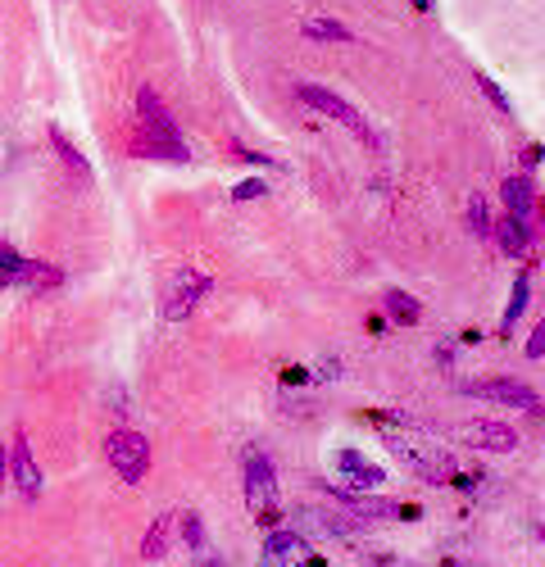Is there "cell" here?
I'll return each instance as SVG.
<instances>
[{
  "label": "cell",
  "instance_id": "5b68a950",
  "mask_svg": "<svg viewBox=\"0 0 545 567\" xmlns=\"http://www.w3.org/2000/svg\"><path fill=\"white\" fill-rule=\"evenodd\" d=\"M105 463L119 472L123 481H141L150 472V445L141 431H109L105 436Z\"/></svg>",
  "mask_w": 545,
  "mask_h": 567
},
{
  "label": "cell",
  "instance_id": "ac0fdd59",
  "mask_svg": "<svg viewBox=\"0 0 545 567\" xmlns=\"http://www.w3.org/2000/svg\"><path fill=\"white\" fill-rule=\"evenodd\" d=\"M527 300H532V277H527V273H518V282H514V295H509V309H505V327H514L518 318H523Z\"/></svg>",
  "mask_w": 545,
  "mask_h": 567
},
{
  "label": "cell",
  "instance_id": "52a82bcc",
  "mask_svg": "<svg viewBox=\"0 0 545 567\" xmlns=\"http://www.w3.org/2000/svg\"><path fill=\"white\" fill-rule=\"evenodd\" d=\"M459 440L473 445V450H491V454H509L518 450V431L509 422H491V418H473L459 427Z\"/></svg>",
  "mask_w": 545,
  "mask_h": 567
},
{
  "label": "cell",
  "instance_id": "e0dca14e",
  "mask_svg": "<svg viewBox=\"0 0 545 567\" xmlns=\"http://www.w3.org/2000/svg\"><path fill=\"white\" fill-rule=\"evenodd\" d=\"M164 554H169V518H155L146 540H141V558H146V563H159Z\"/></svg>",
  "mask_w": 545,
  "mask_h": 567
},
{
  "label": "cell",
  "instance_id": "9c48e42d",
  "mask_svg": "<svg viewBox=\"0 0 545 567\" xmlns=\"http://www.w3.org/2000/svg\"><path fill=\"white\" fill-rule=\"evenodd\" d=\"M459 391H473V395H491V400L509 404V409H541V395L532 391V386L514 382V377H491V382H464Z\"/></svg>",
  "mask_w": 545,
  "mask_h": 567
},
{
  "label": "cell",
  "instance_id": "4316f807",
  "mask_svg": "<svg viewBox=\"0 0 545 567\" xmlns=\"http://www.w3.org/2000/svg\"><path fill=\"white\" fill-rule=\"evenodd\" d=\"M368 567H418L409 558H396V554H382V558H368Z\"/></svg>",
  "mask_w": 545,
  "mask_h": 567
},
{
  "label": "cell",
  "instance_id": "4fadbf2b",
  "mask_svg": "<svg viewBox=\"0 0 545 567\" xmlns=\"http://www.w3.org/2000/svg\"><path fill=\"white\" fill-rule=\"evenodd\" d=\"M500 196H505L509 214L523 218V223L536 214V186H532V177H509V182L500 186Z\"/></svg>",
  "mask_w": 545,
  "mask_h": 567
},
{
  "label": "cell",
  "instance_id": "cb8c5ba5",
  "mask_svg": "<svg viewBox=\"0 0 545 567\" xmlns=\"http://www.w3.org/2000/svg\"><path fill=\"white\" fill-rule=\"evenodd\" d=\"M541 354H545V327H532V336H527V359L541 363Z\"/></svg>",
  "mask_w": 545,
  "mask_h": 567
},
{
  "label": "cell",
  "instance_id": "d6986e66",
  "mask_svg": "<svg viewBox=\"0 0 545 567\" xmlns=\"http://www.w3.org/2000/svg\"><path fill=\"white\" fill-rule=\"evenodd\" d=\"M300 28L314 41H350V28H341V23H332V19H305Z\"/></svg>",
  "mask_w": 545,
  "mask_h": 567
},
{
  "label": "cell",
  "instance_id": "6da1fadb",
  "mask_svg": "<svg viewBox=\"0 0 545 567\" xmlns=\"http://www.w3.org/2000/svg\"><path fill=\"white\" fill-rule=\"evenodd\" d=\"M387 450L396 454L400 463H405L409 472H414L418 481H427V486H450V481H459V463L450 450H441V445H432L427 436H409V431H387Z\"/></svg>",
  "mask_w": 545,
  "mask_h": 567
},
{
  "label": "cell",
  "instance_id": "d4e9b609",
  "mask_svg": "<svg viewBox=\"0 0 545 567\" xmlns=\"http://www.w3.org/2000/svg\"><path fill=\"white\" fill-rule=\"evenodd\" d=\"M232 155H237V159H250V164H268V168H282V164H273V155H259V150H250V146H232Z\"/></svg>",
  "mask_w": 545,
  "mask_h": 567
},
{
  "label": "cell",
  "instance_id": "83f0119b",
  "mask_svg": "<svg viewBox=\"0 0 545 567\" xmlns=\"http://www.w3.org/2000/svg\"><path fill=\"white\" fill-rule=\"evenodd\" d=\"M10 159H14V150L5 146V137H0V173H5V168H10Z\"/></svg>",
  "mask_w": 545,
  "mask_h": 567
},
{
  "label": "cell",
  "instance_id": "f1b7e54d",
  "mask_svg": "<svg viewBox=\"0 0 545 567\" xmlns=\"http://www.w3.org/2000/svg\"><path fill=\"white\" fill-rule=\"evenodd\" d=\"M0 486H5V450H0Z\"/></svg>",
  "mask_w": 545,
  "mask_h": 567
},
{
  "label": "cell",
  "instance_id": "8fae6325",
  "mask_svg": "<svg viewBox=\"0 0 545 567\" xmlns=\"http://www.w3.org/2000/svg\"><path fill=\"white\" fill-rule=\"evenodd\" d=\"M337 477H341V486H350V490H377L382 481H387V472H382V463L364 459L359 450H341L337 454Z\"/></svg>",
  "mask_w": 545,
  "mask_h": 567
},
{
  "label": "cell",
  "instance_id": "484cf974",
  "mask_svg": "<svg viewBox=\"0 0 545 567\" xmlns=\"http://www.w3.org/2000/svg\"><path fill=\"white\" fill-rule=\"evenodd\" d=\"M196 567H228V563H223V558H218L209 545H200V549H196Z\"/></svg>",
  "mask_w": 545,
  "mask_h": 567
},
{
  "label": "cell",
  "instance_id": "5bb4252c",
  "mask_svg": "<svg viewBox=\"0 0 545 567\" xmlns=\"http://www.w3.org/2000/svg\"><path fill=\"white\" fill-rule=\"evenodd\" d=\"M32 286V291H55V286L64 282V273L55 264H41V259H23L19 264V277H14V286Z\"/></svg>",
  "mask_w": 545,
  "mask_h": 567
},
{
  "label": "cell",
  "instance_id": "7402d4cb",
  "mask_svg": "<svg viewBox=\"0 0 545 567\" xmlns=\"http://www.w3.org/2000/svg\"><path fill=\"white\" fill-rule=\"evenodd\" d=\"M259 196H268V182H264V177H246L241 186H232V200H259Z\"/></svg>",
  "mask_w": 545,
  "mask_h": 567
},
{
  "label": "cell",
  "instance_id": "f546056e",
  "mask_svg": "<svg viewBox=\"0 0 545 567\" xmlns=\"http://www.w3.org/2000/svg\"><path fill=\"white\" fill-rule=\"evenodd\" d=\"M414 5H418V10H432V0H414Z\"/></svg>",
  "mask_w": 545,
  "mask_h": 567
},
{
  "label": "cell",
  "instance_id": "ffe728a7",
  "mask_svg": "<svg viewBox=\"0 0 545 567\" xmlns=\"http://www.w3.org/2000/svg\"><path fill=\"white\" fill-rule=\"evenodd\" d=\"M477 87L486 91V100H491V105H496V109H500V114H505V118L514 114V105H509V96H505V91L496 87V82H491V73H477Z\"/></svg>",
  "mask_w": 545,
  "mask_h": 567
},
{
  "label": "cell",
  "instance_id": "3957f363",
  "mask_svg": "<svg viewBox=\"0 0 545 567\" xmlns=\"http://www.w3.org/2000/svg\"><path fill=\"white\" fill-rule=\"evenodd\" d=\"M246 509L259 527H278L282 518V486L273 459H264L259 450L246 454Z\"/></svg>",
  "mask_w": 545,
  "mask_h": 567
},
{
  "label": "cell",
  "instance_id": "30bf717a",
  "mask_svg": "<svg viewBox=\"0 0 545 567\" xmlns=\"http://www.w3.org/2000/svg\"><path fill=\"white\" fill-rule=\"evenodd\" d=\"M305 558H309V540L300 531H273L264 540L259 567H305Z\"/></svg>",
  "mask_w": 545,
  "mask_h": 567
},
{
  "label": "cell",
  "instance_id": "44dd1931",
  "mask_svg": "<svg viewBox=\"0 0 545 567\" xmlns=\"http://www.w3.org/2000/svg\"><path fill=\"white\" fill-rule=\"evenodd\" d=\"M468 218H473V236H491V214H486V200L482 196L468 200Z\"/></svg>",
  "mask_w": 545,
  "mask_h": 567
},
{
  "label": "cell",
  "instance_id": "9a60e30c",
  "mask_svg": "<svg viewBox=\"0 0 545 567\" xmlns=\"http://www.w3.org/2000/svg\"><path fill=\"white\" fill-rule=\"evenodd\" d=\"M50 146H55V155H60V159H64V168H69V173H73V177H78V182H87V177H91V159H87V155H82V150H78V146H73V141H69V137H64V132H60V128H50Z\"/></svg>",
  "mask_w": 545,
  "mask_h": 567
},
{
  "label": "cell",
  "instance_id": "277c9868",
  "mask_svg": "<svg viewBox=\"0 0 545 567\" xmlns=\"http://www.w3.org/2000/svg\"><path fill=\"white\" fill-rule=\"evenodd\" d=\"M296 96L305 100L309 109H318V114H323V118H332V123H341V128H350L359 141H364V146H382V141H377V132L364 123V114H359L355 105H346V100H341V96H332V91H327V87H314V82H300V87H296Z\"/></svg>",
  "mask_w": 545,
  "mask_h": 567
},
{
  "label": "cell",
  "instance_id": "7a4b0ae2",
  "mask_svg": "<svg viewBox=\"0 0 545 567\" xmlns=\"http://www.w3.org/2000/svg\"><path fill=\"white\" fill-rule=\"evenodd\" d=\"M137 114H141V155L187 164V159H191L187 141H182V132H178V123H173V114L159 105V96H155L150 87L137 96Z\"/></svg>",
  "mask_w": 545,
  "mask_h": 567
},
{
  "label": "cell",
  "instance_id": "ba28073f",
  "mask_svg": "<svg viewBox=\"0 0 545 567\" xmlns=\"http://www.w3.org/2000/svg\"><path fill=\"white\" fill-rule=\"evenodd\" d=\"M5 472L14 477V486H19L23 499L41 495V472H37V459H32V445H28L23 431H14V445H10V454H5Z\"/></svg>",
  "mask_w": 545,
  "mask_h": 567
},
{
  "label": "cell",
  "instance_id": "2e32d148",
  "mask_svg": "<svg viewBox=\"0 0 545 567\" xmlns=\"http://www.w3.org/2000/svg\"><path fill=\"white\" fill-rule=\"evenodd\" d=\"M382 304H387V313L396 318L400 327H414L418 318H423V309H418V300L414 295H405V291H387L382 295Z\"/></svg>",
  "mask_w": 545,
  "mask_h": 567
},
{
  "label": "cell",
  "instance_id": "7c38bea8",
  "mask_svg": "<svg viewBox=\"0 0 545 567\" xmlns=\"http://www.w3.org/2000/svg\"><path fill=\"white\" fill-rule=\"evenodd\" d=\"M491 236H496V245L505 250L509 259H527V250H532V232H527L523 218H500L496 227H491Z\"/></svg>",
  "mask_w": 545,
  "mask_h": 567
},
{
  "label": "cell",
  "instance_id": "603a6c76",
  "mask_svg": "<svg viewBox=\"0 0 545 567\" xmlns=\"http://www.w3.org/2000/svg\"><path fill=\"white\" fill-rule=\"evenodd\" d=\"M182 536H187L191 549H200V545H205V522H200L196 513H187V518H182Z\"/></svg>",
  "mask_w": 545,
  "mask_h": 567
},
{
  "label": "cell",
  "instance_id": "8992f818",
  "mask_svg": "<svg viewBox=\"0 0 545 567\" xmlns=\"http://www.w3.org/2000/svg\"><path fill=\"white\" fill-rule=\"evenodd\" d=\"M205 295H209V277L187 268V273H178L169 282V291H164V300H159V313H164L169 323H182V318H191V309H196Z\"/></svg>",
  "mask_w": 545,
  "mask_h": 567
}]
</instances>
